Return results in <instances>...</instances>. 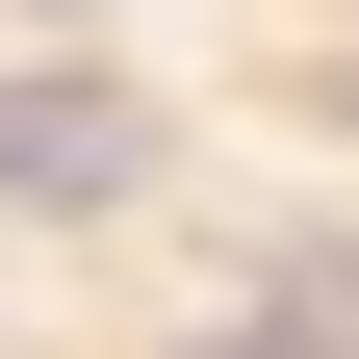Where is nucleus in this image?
I'll return each mask as SVG.
<instances>
[{"instance_id":"obj_3","label":"nucleus","mask_w":359,"mask_h":359,"mask_svg":"<svg viewBox=\"0 0 359 359\" xmlns=\"http://www.w3.org/2000/svg\"><path fill=\"white\" fill-rule=\"evenodd\" d=\"M52 26H77V0H52Z\"/></svg>"},{"instance_id":"obj_2","label":"nucleus","mask_w":359,"mask_h":359,"mask_svg":"<svg viewBox=\"0 0 359 359\" xmlns=\"http://www.w3.org/2000/svg\"><path fill=\"white\" fill-rule=\"evenodd\" d=\"M205 359H334V334H308V308H231V334H205Z\"/></svg>"},{"instance_id":"obj_1","label":"nucleus","mask_w":359,"mask_h":359,"mask_svg":"<svg viewBox=\"0 0 359 359\" xmlns=\"http://www.w3.org/2000/svg\"><path fill=\"white\" fill-rule=\"evenodd\" d=\"M128 180H154V103H128V77H0V205H128Z\"/></svg>"}]
</instances>
